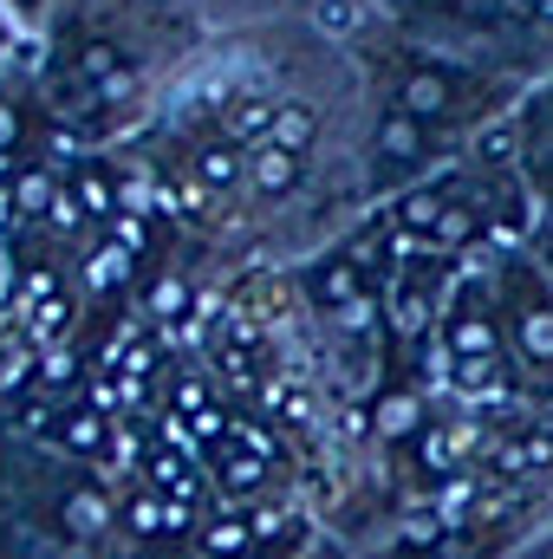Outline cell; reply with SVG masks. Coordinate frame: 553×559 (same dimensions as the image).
I'll return each instance as SVG.
<instances>
[{"instance_id":"cell-1","label":"cell","mask_w":553,"mask_h":559,"mask_svg":"<svg viewBox=\"0 0 553 559\" xmlns=\"http://www.w3.org/2000/svg\"><path fill=\"white\" fill-rule=\"evenodd\" d=\"M293 547H306V521L261 501H248L242 514H215L196 534V559H286Z\"/></svg>"},{"instance_id":"cell-2","label":"cell","mask_w":553,"mask_h":559,"mask_svg":"<svg viewBox=\"0 0 553 559\" xmlns=\"http://www.w3.org/2000/svg\"><path fill=\"white\" fill-rule=\"evenodd\" d=\"M443 345H449V365H456V378L469 391H482L495 378V365H502V325H495V306H489L482 286H469L456 299V312L443 319Z\"/></svg>"},{"instance_id":"cell-3","label":"cell","mask_w":553,"mask_h":559,"mask_svg":"<svg viewBox=\"0 0 553 559\" xmlns=\"http://www.w3.org/2000/svg\"><path fill=\"white\" fill-rule=\"evenodd\" d=\"M306 299H313L319 312H332L345 332H372V319H378V299H372L365 267H358L352 248H339V254H326V261L306 267Z\"/></svg>"},{"instance_id":"cell-4","label":"cell","mask_w":553,"mask_h":559,"mask_svg":"<svg viewBox=\"0 0 553 559\" xmlns=\"http://www.w3.org/2000/svg\"><path fill=\"white\" fill-rule=\"evenodd\" d=\"M398 111H411L416 124H456L462 118V92H456V79L443 72V66H411L404 79H398Z\"/></svg>"},{"instance_id":"cell-5","label":"cell","mask_w":553,"mask_h":559,"mask_svg":"<svg viewBox=\"0 0 553 559\" xmlns=\"http://www.w3.org/2000/svg\"><path fill=\"white\" fill-rule=\"evenodd\" d=\"M372 150H378V163H385V176H398V169H423L430 156H436V138H430V124H416L411 111H385L378 118V131H372Z\"/></svg>"},{"instance_id":"cell-6","label":"cell","mask_w":553,"mask_h":559,"mask_svg":"<svg viewBox=\"0 0 553 559\" xmlns=\"http://www.w3.org/2000/svg\"><path fill=\"white\" fill-rule=\"evenodd\" d=\"M515 345H521L528 365H553V299L541 286H528L521 306H515Z\"/></svg>"},{"instance_id":"cell-7","label":"cell","mask_w":553,"mask_h":559,"mask_svg":"<svg viewBox=\"0 0 553 559\" xmlns=\"http://www.w3.org/2000/svg\"><path fill=\"white\" fill-rule=\"evenodd\" d=\"M215 481H222L235 501H255V495L268 488V468H261L255 449H242V436H228V442L215 449Z\"/></svg>"},{"instance_id":"cell-8","label":"cell","mask_w":553,"mask_h":559,"mask_svg":"<svg viewBox=\"0 0 553 559\" xmlns=\"http://www.w3.org/2000/svg\"><path fill=\"white\" fill-rule=\"evenodd\" d=\"M299 176H306V163H299V150H280V143H261L255 156H248V182L261 189V195H293L299 189Z\"/></svg>"},{"instance_id":"cell-9","label":"cell","mask_w":553,"mask_h":559,"mask_svg":"<svg viewBox=\"0 0 553 559\" xmlns=\"http://www.w3.org/2000/svg\"><path fill=\"white\" fill-rule=\"evenodd\" d=\"M423 423H430V411H423L416 391H385V404H378V429H385L391 442H416Z\"/></svg>"},{"instance_id":"cell-10","label":"cell","mask_w":553,"mask_h":559,"mask_svg":"<svg viewBox=\"0 0 553 559\" xmlns=\"http://www.w3.org/2000/svg\"><path fill=\"white\" fill-rule=\"evenodd\" d=\"M416 449V468L430 475V481H443V475H456V436H449V423H423V436L411 442Z\"/></svg>"},{"instance_id":"cell-11","label":"cell","mask_w":553,"mask_h":559,"mask_svg":"<svg viewBox=\"0 0 553 559\" xmlns=\"http://www.w3.org/2000/svg\"><path fill=\"white\" fill-rule=\"evenodd\" d=\"M385 319H391V332H398V338H416V332L430 325V293H423V280H398V293H391Z\"/></svg>"},{"instance_id":"cell-12","label":"cell","mask_w":553,"mask_h":559,"mask_svg":"<svg viewBox=\"0 0 553 559\" xmlns=\"http://www.w3.org/2000/svg\"><path fill=\"white\" fill-rule=\"evenodd\" d=\"M274 118H280V105L242 98V105L228 111V138H235V143H248V138H274Z\"/></svg>"},{"instance_id":"cell-13","label":"cell","mask_w":553,"mask_h":559,"mask_svg":"<svg viewBox=\"0 0 553 559\" xmlns=\"http://www.w3.org/2000/svg\"><path fill=\"white\" fill-rule=\"evenodd\" d=\"M313 131H319L313 105H280V118H274V143H280V150H306Z\"/></svg>"},{"instance_id":"cell-14","label":"cell","mask_w":553,"mask_h":559,"mask_svg":"<svg viewBox=\"0 0 553 559\" xmlns=\"http://www.w3.org/2000/svg\"><path fill=\"white\" fill-rule=\"evenodd\" d=\"M242 169H248V163H242L228 143H215V150H202V156H196V176H202L209 189H228V182H242Z\"/></svg>"},{"instance_id":"cell-15","label":"cell","mask_w":553,"mask_h":559,"mask_svg":"<svg viewBox=\"0 0 553 559\" xmlns=\"http://www.w3.org/2000/svg\"><path fill=\"white\" fill-rule=\"evenodd\" d=\"M125 274H131V254L111 241V248H98L92 254V267H85V280H92V293H111V286H125Z\"/></svg>"},{"instance_id":"cell-16","label":"cell","mask_w":553,"mask_h":559,"mask_svg":"<svg viewBox=\"0 0 553 559\" xmlns=\"http://www.w3.org/2000/svg\"><path fill=\"white\" fill-rule=\"evenodd\" d=\"M72 195H79V209H85V215H111V182H105L98 169H79Z\"/></svg>"},{"instance_id":"cell-17","label":"cell","mask_w":553,"mask_h":559,"mask_svg":"<svg viewBox=\"0 0 553 559\" xmlns=\"http://www.w3.org/2000/svg\"><path fill=\"white\" fill-rule=\"evenodd\" d=\"M13 143H20V105L0 98V156H13Z\"/></svg>"},{"instance_id":"cell-18","label":"cell","mask_w":553,"mask_h":559,"mask_svg":"<svg viewBox=\"0 0 553 559\" xmlns=\"http://www.w3.org/2000/svg\"><path fill=\"white\" fill-rule=\"evenodd\" d=\"M548 195H553V150H548Z\"/></svg>"}]
</instances>
